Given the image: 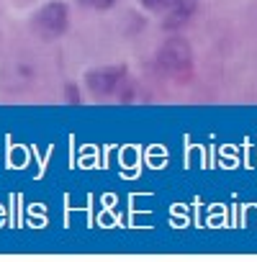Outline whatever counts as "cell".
<instances>
[{
  "instance_id": "cell-1",
  "label": "cell",
  "mask_w": 257,
  "mask_h": 262,
  "mask_svg": "<svg viewBox=\"0 0 257 262\" xmlns=\"http://www.w3.org/2000/svg\"><path fill=\"white\" fill-rule=\"evenodd\" d=\"M157 67L167 77H173L178 82H188L193 77V49H190V44L180 36H170L157 52Z\"/></svg>"
},
{
  "instance_id": "cell-2",
  "label": "cell",
  "mask_w": 257,
  "mask_h": 262,
  "mask_svg": "<svg viewBox=\"0 0 257 262\" xmlns=\"http://www.w3.org/2000/svg\"><path fill=\"white\" fill-rule=\"evenodd\" d=\"M67 29H70V11H67L65 3H59V0H54V3H47V6L34 16V31H36L44 41L59 39Z\"/></svg>"
},
{
  "instance_id": "cell-3",
  "label": "cell",
  "mask_w": 257,
  "mask_h": 262,
  "mask_svg": "<svg viewBox=\"0 0 257 262\" xmlns=\"http://www.w3.org/2000/svg\"><path fill=\"white\" fill-rule=\"evenodd\" d=\"M88 88L93 95L98 98H108V95H116L128 80H126V70L123 67H100V70H93L88 72Z\"/></svg>"
},
{
  "instance_id": "cell-4",
  "label": "cell",
  "mask_w": 257,
  "mask_h": 262,
  "mask_svg": "<svg viewBox=\"0 0 257 262\" xmlns=\"http://www.w3.org/2000/svg\"><path fill=\"white\" fill-rule=\"evenodd\" d=\"M193 6H196V0H180V3L167 13V21H165V26L167 29H175V26H180V24H185L188 18H190V13H193Z\"/></svg>"
},
{
  "instance_id": "cell-5",
  "label": "cell",
  "mask_w": 257,
  "mask_h": 262,
  "mask_svg": "<svg viewBox=\"0 0 257 262\" xmlns=\"http://www.w3.org/2000/svg\"><path fill=\"white\" fill-rule=\"evenodd\" d=\"M180 0H142V6L149 11V13H170Z\"/></svg>"
},
{
  "instance_id": "cell-6",
  "label": "cell",
  "mask_w": 257,
  "mask_h": 262,
  "mask_svg": "<svg viewBox=\"0 0 257 262\" xmlns=\"http://www.w3.org/2000/svg\"><path fill=\"white\" fill-rule=\"evenodd\" d=\"M80 3L85 8H93V11H108V8H113L118 3V0H80Z\"/></svg>"
},
{
  "instance_id": "cell-7",
  "label": "cell",
  "mask_w": 257,
  "mask_h": 262,
  "mask_svg": "<svg viewBox=\"0 0 257 262\" xmlns=\"http://www.w3.org/2000/svg\"><path fill=\"white\" fill-rule=\"evenodd\" d=\"M67 98H70V103H77L80 98H77V90L75 88H67Z\"/></svg>"
}]
</instances>
